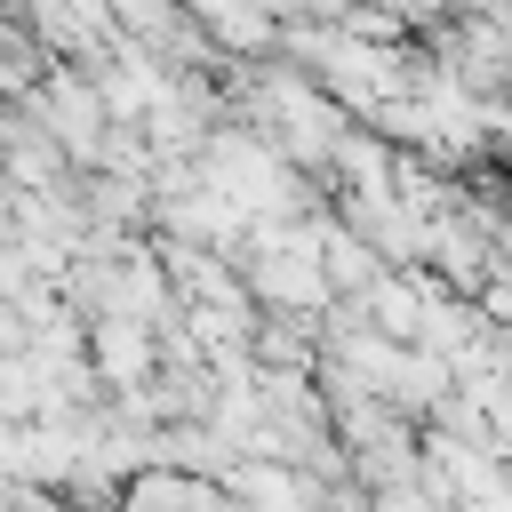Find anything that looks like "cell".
Here are the masks:
<instances>
[{
  "label": "cell",
  "instance_id": "obj_1",
  "mask_svg": "<svg viewBox=\"0 0 512 512\" xmlns=\"http://www.w3.org/2000/svg\"><path fill=\"white\" fill-rule=\"evenodd\" d=\"M440 504H448V496H440L432 480H424V488H408V480H392V496H384L376 512H440Z\"/></svg>",
  "mask_w": 512,
  "mask_h": 512
}]
</instances>
